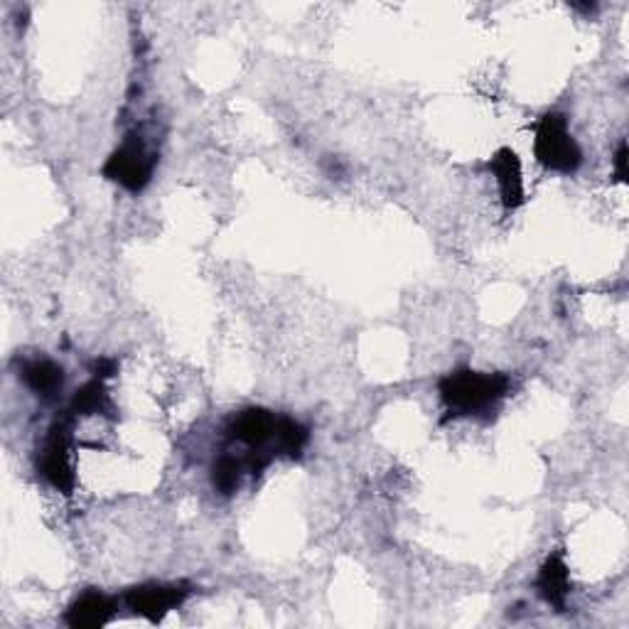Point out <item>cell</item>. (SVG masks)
Listing matches in <instances>:
<instances>
[{"instance_id":"6da1fadb","label":"cell","mask_w":629,"mask_h":629,"mask_svg":"<svg viewBox=\"0 0 629 629\" xmlns=\"http://www.w3.org/2000/svg\"><path fill=\"white\" fill-rule=\"evenodd\" d=\"M438 392L448 416H477L495 408L511 392L507 374H483L460 369L443 376Z\"/></svg>"},{"instance_id":"7a4b0ae2","label":"cell","mask_w":629,"mask_h":629,"mask_svg":"<svg viewBox=\"0 0 629 629\" xmlns=\"http://www.w3.org/2000/svg\"><path fill=\"white\" fill-rule=\"evenodd\" d=\"M534 153L546 170H554V173L560 175L576 173L582 165L580 145L568 131V119L558 111L546 113L539 125H536Z\"/></svg>"},{"instance_id":"3957f363","label":"cell","mask_w":629,"mask_h":629,"mask_svg":"<svg viewBox=\"0 0 629 629\" xmlns=\"http://www.w3.org/2000/svg\"><path fill=\"white\" fill-rule=\"evenodd\" d=\"M158 158L148 151L141 135H125V141L109 155V160L104 163V173L106 180L119 182L123 190L129 192H141L148 187V182L153 180V170H155Z\"/></svg>"},{"instance_id":"277c9868","label":"cell","mask_w":629,"mask_h":629,"mask_svg":"<svg viewBox=\"0 0 629 629\" xmlns=\"http://www.w3.org/2000/svg\"><path fill=\"white\" fill-rule=\"evenodd\" d=\"M72 418L62 416L52 423V428L48 430V438H44L42 453L38 457V470L40 475L48 479V483L60 489L62 495H72L77 477L72 470V457H70V448H72Z\"/></svg>"},{"instance_id":"5b68a950","label":"cell","mask_w":629,"mask_h":629,"mask_svg":"<svg viewBox=\"0 0 629 629\" xmlns=\"http://www.w3.org/2000/svg\"><path fill=\"white\" fill-rule=\"evenodd\" d=\"M187 586H165V582H145L125 592V605L148 622H160L168 612L177 610L187 600Z\"/></svg>"},{"instance_id":"8992f818","label":"cell","mask_w":629,"mask_h":629,"mask_svg":"<svg viewBox=\"0 0 629 629\" xmlns=\"http://www.w3.org/2000/svg\"><path fill=\"white\" fill-rule=\"evenodd\" d=\"M273 433H276V416L266 408H244L226 423V436L254 450L263 448L273 438Z\"/></svg>"},{"instance_id":"52a82bcc","label":"cell","mask_w":629,"mask_h":629,"mask_svg":"<svg viewBox=\"0 0 629 629\" xmlns=\"http://www.w3.org/2000/svg\"><path fill=\"white\" fill-rule=\"evenodd\" d=\"M489 173L495 175L501 204L507 210H519L524 204V177H521V163L519 155L511 148H499V151L489 160Z\"/></svg>"},{"instance_id":"ba28073f","label":"cell","mask_w":629,"mask_h":629,"mask_svg":"<svg viewBox=\"0 0 629 629\" xmlns=\"http://www.w3.org/2000/svg\"><path fill=\"white\" fill-rule=\"evenodd\" d=\"M119 605L109 595L99 590H87L67 608L64 622L72 629H97L111 622V617L116 615Z\"/></svg>"},{"instance_id":"9c48e42d","label":"cell","mask_w":629,"mask_h":629,"mask_svg":"<svg viewBox=\"0 0 629 629\" xmlns=\"http://www.w3.org/2000/svg\"><path fill=\"white\" fill-rule=\"evenodd\" d=\"M536 590L541 598L556 608L558 612L566 610V600L570 595V570L560 554H551L544 566L539 568V578H536Z\"/></svg>"},{"instance_id":"30bf717a","label":"cell","mask_w":629,"mask_h":629,"mask_svg":"<svg viewBox=\"0 0 629 629\" xmlns=\"http://www.w3.org/2000/svg\"><path fill=\"white\" fill-rule=\"evenodd\" d=\"M20 376L30 392L42 398H54L64 386V369L60 367V364H54L52 359L26 362L20 369Z\"/></svg>"},{"instance_id":"8fae6325","label":"cell","mask_w":629,"mask_h":629,"mask_svg":"<svg viewBox=\"0 0 629 629\" xmlns=\"http://www.w3.org/2000/svg\"><path fill=\"white\" fill-rule=\"evenodd\" d=\"M70 414L74 416H113V404L106 392L104 379H91L72 396Z\"/></svg>"},{"instance_id":"7c38bea8","label":"cell","mask_w":629,"mask_h":629,"mask_svg":"<svg viewBox=\"0 0 629 629\" xmlns=\"http://www.w3.org/2000/svg\"><path fill=\"white\" fill-rule=\"evenodd\" d=\"M273 440H276V450L281 455H288V457H301L307 440H311V433L303 426L301 420L288 418V416H281L276 418V433H273Z\"/></svg>"},{"instance_id":"4fadbf2b","label":"cell","mask_w":629,"mask_h":629,"mask_svg":"<svg viewBox=\"0 0 629 629\" xmlns=\"http://www.w3.org/2000/svg\"><path fill=\"white\" fill-rule=\"evenodd\" d=\"M244 463L236 460L234 455H222L220 460L212 465V485L222 497H232L242 485Z\"/></svg>"},{"instance_id":"5bb4252c","label":"cell","mask_w":629,"mask_h":629,"mask_svg":"<svg viewBox=\"0 0 629 629\" xmlns=\"http://www.w3.org/2000/svg\"><path fill=\"white\" fill-rule=\"evenodd\" d=\"M119 372V362L116 359H111V357H104V359H97L94 362V376L97 379H111L113 374Z\"/></svg>"},{"instance_id":"9a60e30c","label":"cell","mask_w":629,"mask_h":629,"mask_svg":"<svg viewBox=\"0 0 629 629\" xmlns=\"http://www.w3.org/2000/svg\"><path fill=\"white\" fill-rule=\"evenodd\" d=\"M615 175L617 182H627V143H620L615 153Z\"/></svg>"}]
</instances>
